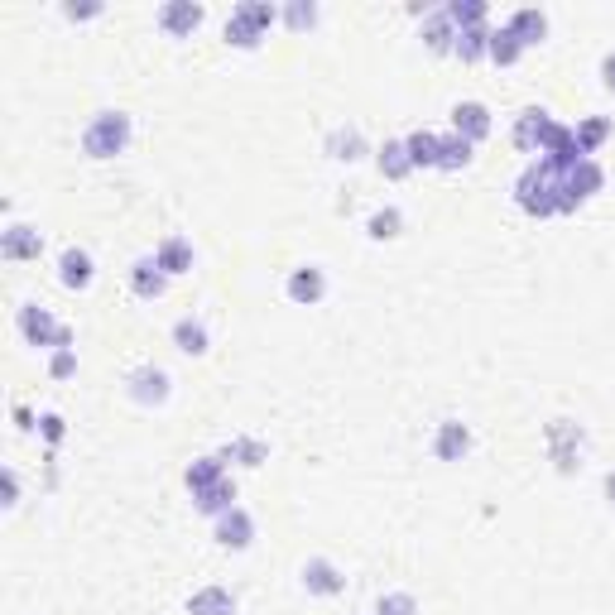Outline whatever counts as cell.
Instances as JSON below:
<instances>
[{"instance_id": "obj_38", "label": "cell", "mask_w": 615, "mask_h": 615, "mask_svg": "<svg viewBox=\"0 0 615 615\" xmlns=\"http://www.w3.org/2000/svg\"><path fill=\"white\" fill-rule=\"evenodd\" d=\"M49 375H53V380H68V375H77V346L53 351V356H49Z\"/></svg>"}, {"instance_id": "obj_40", "label": "cell", "mask_w": 615, "mask_h": 615, "mask_svg": "<svg viewBox=\"0 0 615 615\" xmlns=\"http://www.w3.org/2000/svg\"><path fill=\"white\" fill-rule=\"evenodd\" d=\"M68 20H97L101 15V0H87V5H63Z\"/></svg>"}, {"instance_id": "obj_5", "label": "cell", "mask_w": 615, "mask_h": 615, "mask_svg": "<svg viewBox=\"0 0 615 615\" xmlns=\"http://www.w3.org/2000/svg\"><path fill=\"white\" fill-rule=\"evenodd\" d=\"M169 370H159V366H140V370H130L125 375V390H130V399L135 404H145V409H154V404H164L169 399Z\"/></svg>"}, {"instance_id": "obj_18", "label": "cell", "mask_w": 615, "mask_h": 615, "mask_svg": "<svg viewBox=\"0 0 615 615\" xmlns=\"http://www.w3.org/2000/svg\"><path fill=\"white\" fill-rule=\"evenodd\" d=\"M505 29L515 34L524 49H534V44H543V39H548V15H543V10H534V5H524V10H515V15L505 20Z\"/></svg>"}, {"instance_id": "obj_15", "label": "cell", "mask_w": 615, "mask_h": 615, "mask_svg": "<svg viewBox=\"0 0 615 615\" xmlns=\"http://www.w3.org/2000/svg\"><path fill=\"white\" fill-rule=\"evenodd\" d=\"M303 587L313 591V596H342L346 577L332 558H308V563H303Z\"/></svg>"}, {"instance_id": "obj_31", "label": "cell", "mask_w": 615, "mask_h": 615, "mask_svg": "<svg viewBox=\"0 0 615 615\" xmlns=\"http://www.w3.org/2000/svg\"><path fill=\"white\" fill-rule=\"evenodd\" d=\"M471 154H476V145H467L462 135H443V145H438V169H443V173L467 169Z\"/></svg>"}, {"instance_id": "obj_13", "label": "cell", "mask_w": 615, "mask_h": 615, "mask_svg": "<svg viewBox=\"0 0 615 615\" xmlns=\"http://www.w3.org/2000/svg\"><path fill=\"white\" fill-rule=\"evenodd\" d=\"M284 289H289V298H294L298 308H318L322 298H327V274H322L318 265H298Z\"/></svg>"}, {"instance_id": "obj_12", "label": "cell", "mask_w": 615, "mask_h": 615, "mask_svg": "<svg viewBox=\"0 0 615 615\" xmlns=\"http://www.w3.org/2000/svg\"><path fill=\"white\" fill-rule=\"evenodd\" d=\"M471 452V428L462 419H443L438 433H433V457L438 462H462Z\"/></svg>"}, {"instance_id": "obj_16", "label": "cell", "mask_w": 615, "mask_h": 615, "mask_svg": "<svg viewBox=\"0 0 615 615\" xmlns=\"http://www.w3.org/2000/svg\"><path fill=\"white\" fill-rule=\"evenodd\" d=\"M130 289H135V298H164V289H169V274L159 270V260L154 255H140L135 265H130Z\"/></svg>"}, {"instance_id": "obj_1", "label": "cell", "mask_w": 615, "mask_h": 615, "mask_svg": "<svg viewBox=\"0 0 615 615\" xmlns=\"http://www.w3.org/2000/svg\"><path fill=\"white\" fill-rule=\"evenodd\" d=\"M558 183H563V173L553 169L548 159H534L529 169L519 173L515 202L529 217H558Z\"/></svg>"}, {"instance_id": "obj_26", "label": "cell", "mask_w": 615, "mask_h": 615, "mask_svg": "<svg viewBox=\"0 0 615 615\" xmlns=\"http://www.w3.org/2000/svg\"><path fill=\"white\" fill-rule=\"evenodd\" d=\"M611 130L615 125L606 121V116H587V121H577L572 125V135H577V145H582V154H601V145H606V140H611Z\"/></svg>"}, {"instance_id": "obj_7", "label": "cell", "mask_w": 615, "mask_h": 615, "mask_svg": "<svg viewBox=\"0 0 615 615\" xmlns=\"http://www.w3.org/2000/svg\"><path fill=\"white\" fill-rule=\"evenodd\" d=\"M0 255L5 260H39L44 255V231L25 222H10L0 231Z\"/></svg>"}, {"instance_id": "obj_11", "label": "cell", "mask_w": 615, "mask_h": 615, "mask_svg": "<svg viewBox=\"0 0 615 615\" xmlns=\"http://www.w3.org/2000/svg\"><path fill=\"white\" fill-rule=\"evenodd\" d=\"M452 135H462L467 145H481L491 135V111L481 101H457L452 106Z\"/></svg>"}, {"instance_id": "obj_23", "label": "cell", "mask_w": 615, "mask_h": 615, "mask_svg": "<svg viewBox=\"0 0 615 615\" xmlns=\"http://www.w3.org/2000/svg\"><path fill=\"white\" fill-rule=\"evenodd\" d=\"M173 346H178L183 356H207V346H212V337H207V322L178 318V322H173Z\"/></svg>"}, {"instance_id": "obj_24", "label": "cell", "mask_w": 615, "mask_h": 615, "mask_svg": "<svg viewBox=\"0 0 615 615\" xmlns=\"http://www.w3.org/2000/svg\"><path fill=\"white\" fill-rule=\"evenodd\" d=\"M423 44H428L433 53H452V44H457V25L447 20V10L423 15Z\"/></svg>"}, {"instance_id": "obj_4", "label": "cell", "mask_w": 615, "mask_h": 615, "mask_svg": "<svg viewBox=\"0 0 615 615\" xmlns=\"http://www.w3.org/2000/svg\"><path fill=\"white\" fill-rule=\"evenodd\" d=\"M601 188H606V169H601L596 159H582V164H577L572 173H563V183H558V217L587 207Z\"/></svg>"}, {"instance_id": "obj_30", "label": "cell", "mask_w": 615, "mask_h": 615, "mask_svg": "<svg viewBox=\"0 0 615 615\" xmlns=\"http://www.w3.org/2000/svg\"><path fill=\"white\" fill-rule=\"evenodd\" d=\"M270 457V447L260 443V438H231L222 447V462H236V467H260Z\"/></svg>"}, {"instance_id": "obj_44", "label": "cell", "mask_w": 615, "mask_h": 615, "mask_svg": "<svg viewBox=\"0 0 615 615\" xmlns=\"http://www.w3.org/2000/svg\"><path fill=\"white\" fill-rule=\"evenodd\" d=\"M606 495H611V505H615V471L606 476Z\"/></svg>"}, {"instance_id": "obj_20", "label": "cell", "mask_w": 615, "mask_h": 615, "mask_svg": "<svg viewBox=\"0 0 615 615\" xmlns=\"http://www.w3.org/2000/svg\"><path fill=\"white\" fill-rule=\"evenodd\" d=\"M375 164H380V173H385L390 183H399V178L414 173V159H409V145H404V140H385V145L375 149Z\"/></svg>"}, {"instance_id": "obj_39", "label": "cell", "mask_w": 615, "mask_h": 615, "mask_svg": "<svg viewBox=\"0 0 615 615\" xmlns=\"http://www.w3.org/2000/svg\"><path fill=\"white\" fill-rule=\"evenodd\" d=\"M39 433H44V443L49 447H58L63 438H68V423L58 419V414H44V419H39Z\"/></svg>"}, {"instance_id": "obj_6", "label": "cell", "mask_w": 615, "mask_h": 615, "mask_svg": "<svg viewBox=\"0 0 615 615\" xmlns=\"http://www.w3.org/2000/svg\"><path fill=\"white\" fill-rule=\"evenodd\" d=\"M553 125H558V121H553L543 106H529V111H519V116H515V130H510V135H515L519 149H529V154H543L548 135H553Z\"/></svg>"}, {"instance_id": "obj_32", "label": "cell", "mask_w": 615, "mask_h": 615, "mask_svg": "<svg viewBox=\"0 0 615 615\" xmlns=\"http://www.w3.org/2000/svg\"><path fill=\"white\" fill-rule=\"evenodd\" d=\"M491 63H500V68H515L519 58H524V44H519L510 29H491V53H486Z\"/></svg>"}, {"instance_id": "obj_41", "label": "cell", "mask_w": 615, "mask_h": 615, "mask_svg": "<svg viewBox=\"0 0 615 615\" xmlns=\"http://www.w3.org/2000/svg\"><path fill=\"white\" fill-rule=\"evenodd\" d=\"M601 87H606V92H615V49L601 58Z\"/></svg>"}, {"instance_id": "obj_9", "label": "cell", "mask_w": 615, "mask_h": 615, "mask_svg": "<svg viewBox=\"0 0 615 615\" xmlns=\"http://www.w3.org/2000/svg\"><path fill=\"white\" fill-rule=\"evenodd\" d=\"M539 159H548V164H553L558 173H572L577 164H582V159H587V154H582V145H577L572 125L558 121V125H553V135H548V145H543Z\"/></svg>"}, {"instance_id": "obj_29", "label": "cell", "mask_w": 615, "mask_h": 615, "mask_svg": "<svg viewBox=\"0 0 615 615\" xmlns=\"http://www.w3.org/2000/svg\"><path fill=\"white\" fill-rule=\"evenodd\" d=\"M443 10H447V20H452L457 29H481L486 25V15H491V5H486V0H447Z\"/></svg>"}, {"instance_id": "obj_25", "label": "cell", "mask_w": 615, "mask_h": 615, "mask_svg": "<svg viewBox=\"0 0 615 615\" xmlns=\"http://www.w3.org/2000/svg\"><path fill=\"white\" fill-rule=\"evenodd\" d=\"M404 145H409L414 169H438V145H443V135H433V130H409Z\"/></svg>"}, {"instance_id": "obj_10", "label": "cell", "mask_w": 615, "mask_h": 615, "mask_svg": "<svg viewBox=\"0 0 615 615\" xmlns=\"http://www.w3.org/2000/svg\"><path fill=\"white\" fill-rule=\"evenodd\" d=\"M202 15H207V10H202L197 0H169V5H159V29L173 34V39H188V34H197Z\"/></svg>"}, {"instance_id": "obj_34", "label": "cell", "mask_w": 615, "mask_h": 615, "mask_svg": "<svg viewBox=\"0 0 615 615\" xmlns=\"http://www.w3.org/2000/svg\"><path fill=\"white\" fill-rule=\"evenodd\" d=\"M260 39H265V29H255L250 20H241V15L226 20V44L231 49H260Z\"/></svg>"}, {"instance_id": "obj_37", "label": "cell", "mask_w": 615, "mask_h": 615, "mask_svg": "<svg viewBox=\"0 0 615 615\" xmlns=\"http://www.w3.org/2000/svg\"><path fill=\"white\" fill-rule=\"evenodd\" d=\"M375 615H419V601H414L409 591H385L380 606H375Z\"/></svg>"}, {"instance_id": "obj_43", "label": "cell", "mask_w": 615, "mask_h": 615, "mask_svg": "<svg viewBox=\"0 0 615 615\" xmlns=\"http://www.w3.org/2000/svg\"><path fill=\"white\" fill-rule=\"evenodd\" d=\"M15 428H25V433L34 428V414H29L25 404H15Z\"/></svg>"}, {"instance_id": "obj_21", "label": "cell", "mask_w": 615, "mask_h": 615, "mask_svg": "<svg viewBox=\"0 0 615 615\" xmlns=\"http://www.w3.org/2000/svg\"><path fill=\"white\" fill-rule=\"evenodd\" d=\"M193 505H197V510H202V515L222 519L226 510H236V481L226 476V481H217V486H207V491H197V495H193Z\"/></svg>"}, {"instance_id": "obj_3", "label": "cell", "mask_w": 615, "mask_h": 615, "mask_svg": "<svg viewBox=\"0 0 615 615\" xmlns=\"http://www.w3.org/2000/svg\"><path fill=\"white\" fill-rule=\"evenodd\" d=\"M15 327H20V337H25L29 346H39V351H63V346H73V327L53 318L44 303H25V308L15 313Z\"/></svg>"}, {"instance_id": "obj_35", "label": "cell", "mask_w": 615, "mask_h": 615, "mask_svg": "<svg viewBox=\"0 0 615 615\" xmlns=\"http://www.w3.org/2000/svg\"><path fill=\"white\" fill-rule=\"evenodd\" d=\"M279 20H284L289 29H298V34H303V29L318 25V5H313V0H289V5L279 10Z\"/></svg>"}, {"instance_id": "obj_14", "label": "cell", "mask_w": 615, "mask_h": 615, "mask_svg": "<svg viewBox=\"0 0 615 615\" xmlns=\"http://www.w3.org/2000/svg\"><path fill=\"white\" fill-rule=\"evenodd\" d=\"M217 543L222 548H231V553H246L250 543H255V519H250V510H226L222 519H217Z\"/></svg>"}, {"instance_id": "obj_2", "label": "cell", "mask_w": 615, "mask_h": 615, "mask_svg": "<svg viewBox=\"0 0 615 615\" xmlns=\"http://www.w3.org/2000/svg\"><path fill=\"white\" fill-rule=\"evenodd\" d=\"M130 145V116L125 111H97L82 130V154L87 159H116Z\"/></svg>"}, {"instance_id": "obj_28", "label": "cell", "mask_w": 615, "mask_h": 615, "mask_svg": "<svg viewBox=\"0 0 615 615\" xmlns=\"http://www.w3.org/2000/svg\"><path fill=\"white\" fill-rule=\"evenodd\" d=\"M452 53L462 58V63H481L486 53H491V29H457V44H452Z\"/></svg>"}, {"instance_id": "obj_42", "label": "cell", "mask_w": 615, "mask_h": 615, "mask_svg": "<svg viewBox=\"0 0 615 615\" xmlns=\"http://www.w3.org/2000/svg\"><path fill=\"white\" fill-rule=\"evenodd\" d=\"M15 500H20V476L5 467V505H15Z\"/></svg>"}, {"instance_id": "obj_22", "label": "cell", "mask_w": 615, "mask_h": 615, "mask_svg": "<svg viewBox=\"0 0 615 615\" xmlns=\"http://www.w3.org/2000/svg\"><path fill=\"white\" fill-rule=\"evenodd\" d=\"M183 481H188V491H207V486H217V481H226V462L222 452H212V457H197V462H188V471H183Z\"/></svg>"}, {"instance_id": "obj_8", "label": "cell", "mask_w": 615, "mask_h": 615, "mask_svg": "<svg viewBox=\"0 0 615 615\" xmlns=\"http://www.w3.org/2000/svg\"><path fill=\"white\" fill-rule=\"evenodd\" d=\"M92 279H97V260L82 246H68L58 255V284H63V289L82 294V289H92Z\"/></svg>"}, {"instance_id": "obj_33", "label": "cell", "mask_w": 615, "mask_h": 615, "mask_svg": "<svg viewBox=\"0 0 615 615\" xmlns=\"http://www.w3.org/2000/svg\"><path fill=\"white\" fill-rule=\"evenodd\" d=\"M366 231H370V241H394L404 231V212L399 207H380V212H370Z\"/></svg>"}, {"instance_id": "obj_19", "label": "cell", "mask_w": 615, "mask_h": 615, "mask_svg": "<svg viewBox=\"0 0 615 615\" xmlns=\"http://www.w3.org/2000/svg\"><path fill=\"white\" fill-rule=\"evenodd\" d=\"M188 615H236V596L226 587H197L188 596Z\"/></svg>"}, {"instance_id": "obj_27", "label": "cell", "mask_w": 615, "mask_h": 615, "mask_svg": "<svg viewBox=\"0 0 615 615\" xmlns=\"http://www.w3.org/2000/svg\"><path fill=\"white\" fill-rule=\"evenodd\" d=\"M327 154H332V159H342V164H356V159L366 154V140H361V130H356V125H346V130H332V135H327Z\"/></svg>"}, {"instance_id": "obj_36", "label": "cell", "mask_w": 615, "mask_h": 615, "mask_svg": "<svg viewBox=\"0 0 615 615\" xmlns=\"http://www.w3.org/2000/svg\"><path fill=\"white\" fill-rule=\"evenodd\" d=\"M231 15H241V20H250V25H255V29H265V34H270V25H274V20H279V10H274L270 0H241V5H236Z\"/></svg>"}, {"instance_id": "obj_17", "label": "cell", "mask_w": 615, "mask_h": 615, "mask_svg": "<svg viewBox=\"0 0 615 615\" xmlns=\"http://www.w3.org/2000/svg\"><path fill=\"white\" fill-rule=\"evenodd\" d=\"M154 260H159V270L178 279V274L193 270V241L188 236H164L159 246H154Z\"/></svg>"}]
</instances>
